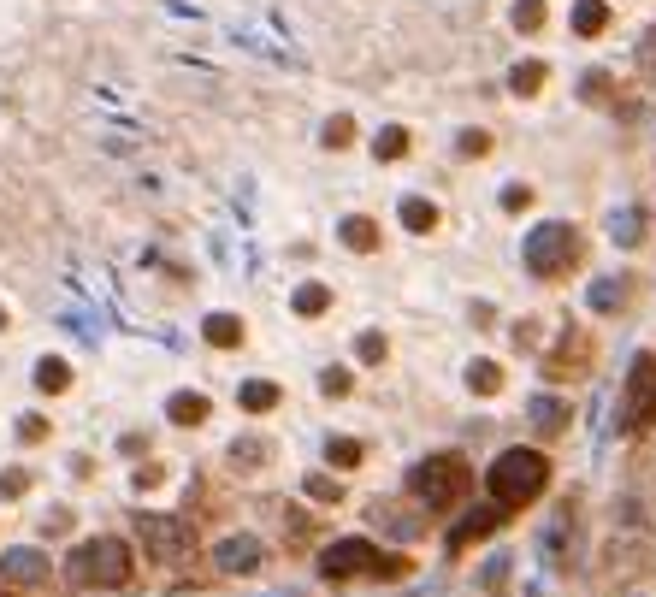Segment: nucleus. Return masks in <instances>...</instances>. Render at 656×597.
Here are the masks:
<instances>
[{
    "mask_svg": "<svg viewBox=\"0 0 656 597\" xmlns=\"http://www.w3.org/2000/svg\"><path fill=\"white\" fill-rule=\"evenodd\" d=\"M603 574H615V580H645V574H656V538L645 527L615 532L609 550H603Z\"/></svg>",
    "mask_w": 656,
    "mask_h": 597,
    "instance_id": "nucleus-8",
    "label": "nucleus"
},
{
    "mask_svg": "<svg viewBox=\"0 0 656 597\" xmlns=\"http://www.w3.org/2000/svg\"><path fill=\"white\" fill-rule=\"evenodd\" d=\"M207 414H213V402L196 397V391H178V397L166 402V420L172 426H207Z\"/></svg>",
    "mask_w": 656,
    "mask_h": 597,
    "instance_id": "nucleus-17",
    "label": "nucleus"
},
{
    "mask_svg": "<svg viewBox=\"0 0 656 597\" xmlns=\"http://www.w3.org/2000/svg\"><path fill=\"white\" fill-rule=\"evenodd\" d=\"M580 261H586V237L574 225H562V219H550V225H538L526 237V272L532 278H568Z\"/></svg>",
    "mask_w": 656,
    "mask_h": 597,
    "instance_id": "nucleus-5",
    "label": "nucleus"
},
{
    "mask_svg": "<svg viewBox=\"0 0 656 597\" xmlns=\"http://www.w3.org/2000/svg\"><path fill=\"white\" fill-rule=\"evenodd\" d=\"M119 450H125V456H142V450H148V432H125Z\"/></svg>",
    "mask_w": 656,
    "mask_h": 597,
    "instance_id": "nucleus-46",
    "label": "nucleus"
},
{
    "mask_svg": "<svg viewBox=\"0 0 656 597\" xmlns=\"http://www.w3.org/2000/svg\"><path fill=\"white\" fill-rule=\"evenodd\" d=\"M48 432H54V426H48V414H24V420H18V438H24V444H42Z\"/></svg>",
    "mask_w": 656,
    "mask_h": 597,
    "instance_id": "nucleus-39",
    "label": "nucleus"
},
{
    "mask_svg": "<svg viewBox=\"0 0 656 597\" xmlns=\"http://www.w3.org/2000/svg\"><path fill=\"white\" fill-rule=\"evenodd\" d=\"M621 432H633V438L656 432V355H633V367H627V391H621Z\"/></svg>",
    "mask_w": 656,
    "mask_h": 597,
    "instance_id": "nucleus-7",
    "label": "nucleus"
},
{
    "mask_svg": "<svg viewBox=\"0 0 656 597\" xmlns=\"http://www.w3.org/2000/svg\"><path fill=\"white\" fill-rule=\"evenodd\" d=\"M320 391H326V397H349V391H355V373H349V367H326V373H320Z\"/></svg>",
    "mask_w": 656,
    "mask_h": 597,
    "instance_id": "nucleus-37",
    "label": "nucleus"
},
{
    "mask_svg": "<svg viewBox=\"0 0 656 597\" xmlns=\"http://www.w3.org/2000/svg\"><path fill=\"white\" fill-rule=\"evenodd\" d=\"M66 385H71V367L60 361V355H42V361H36V391H48V397H60Z\"/></svg>",
    "mask_w": 656,
    "mask_h": 597,
    "instance_id": "nucleus-22",
    "label": "nucleus"
},
{
    "mask_svg": "<svg viewBox=\"0 0 656 597\" xmlns=\"http://www.w3.org/2000/svg\"><path fill=\"white\" fill-rule=\"evenodd\" d=\"M308 497H314V503H343V479H326V473H308Z\"/></svg>",
    "mask_w": 656,
    "mask_h": 597,
    "instance_id": "nucleus-36",
    "label": "nucleus"
},
{
    "mask_svg": "<svg viewBox=\"0 0 656 597\" xmlns=\"http://www.w3.org/2000/svg\"><path fill=\"white\" fill-rule=\"evenodd\" d=\"M503 207H509V213H526V207H532V190H526V184H509V190H503Z\"/></svg>",
    "mask_w": 656,
    "mask_h": 597,
    "instance_id": "nucleus-44",
    "label": "nucleus"
},
{
    "mask_svg": "<svg viewBox=\"0 0 656 597\" xmlns=\"http://www.w3.org/2000/svg\"><path fill=\"white\" fill-rule=\"evenodd\" d=\"M467 391H473V397H497V391H503V367H497V361H473V367H467Z\"/></svg>",
    "mask_w": 656,
    "mask_h": 597,
    "instance_id": "nucleus-23",
    "label": "nucleus"
},
{
    "mask_svg": "<svg viewBox=\"0 0 656 597\" xmlns=\"http://www.w3.org/2000/svg\"><path fill=\"white\" fill-rule=\"evenodd\" d=\"M609 89H615V83H609V71H586V77H580V95H586L591 107H603V101H615Z\"/></svg>",
    "mask_w": 656,
    "mask_h": 597,
    "instance_id": "nucleus-34",
    "label": "nucleus"
},
{
    "mask_svg": "<svg viewBox=\"0 0 656 597\" xmlns=\"http://www.w3.org/2000/svg\"><path fill=\"white\" fill-rule=\"evenodd\" d=\"M201 337H207L213 349H237V343H243V320H237V314H207V320H201Z\"/></svg>",
    "mask_w": 656,
    "mask_h": 597,
    "instance_id": "nucleus-19",
    "label": "nucleus"
},
{
    "mask_svg": "<svg viewBox=\"0 0 656 597\" xmlns=\"http://www.w3.org/2000/svg\"><path fill=\"white\" fill-rule=\"evenodd\" d=\"M272 456H278V450H272V438L249 432V438H237V444H231V456H225V462H231V473H261Z\"/></svg>",
    "mask_w": 656,
    "mask_h": 597,
    "instance_id": "nucleus-15",
    "label": "nucleus"
},
{
    "mask_svg": "<svg viewBox=\"0 0 656 597\" xmlns=\"http://www.w3.org/2000/svg\"><path fill=\"white\" fill-rule=\"evenodd\" d=\"M48 556L42 550H30V544H18V550H0V580L6 586H18V592H36V586H48Z\"/></svg>",
    "mask_w": 656,
    "mask_h": 597,
    "instance_id": "nucleus-10",
    "label": "nucleus"
},
{
    "mask_svg": "<svg viewBox=\"0 0 656 597\" xmlns=\"http://www.w3.org/2000/svg\"><path fill=\"white\" fill-rule=\"evenodd\" d=\"M544 18H550V12H544V0H515V30H521V36H538V30H544Z\"/></svg>",
    "mask_w": 656,
    "mask_h": 597,
    "instance_id": "nucleus-31",
    "label": "nucleus"
},
{
    "mask_svg": "<svg viewBox=\"0 0 656 597\" xmlns=\"http://www.w3.org/2000/svg\"><path fill=\"white\" fill-rule=\"evenodd\" d=\"M591 332H568L550 355H544V379H586V367H591Z\"/></svg>",
    "mask_w": 656,
    "mask_h": 597,
    "instance_id": "nucleus-11",
    "label": "nucleus"
},
{
    "mask_svg": "<svg viewBox=\"0 0 656 597\" xmlns=\"http://www.w3.org/2000/svg\"><path fill=\"white\" fill-rule=\"evenodd\" d=\"M385 355H391V343H385V337H379V332H361V361H367V367H379Z\"/></svg>",
    "mask_w": 656,
    "mask_h": 597,
    "instance_id": "nucleus-41",
    "label": "nucleus"
},
{
    "mask_svg": "<svg viewBox=\"0 0 656 597\" xmlns=\"http://www.w3.org/2000/svg\"><path fill=\"white\" fill-rule=\"evenodd\" d=\"M136 544L160 562V568H178V562H190V550H196V527L190 521H178V515H154V509H142L131 521Z\"/></svg>",
    "mask_w": 656,
    "mask_h": 597,
    "instance_id": "nucleus-6",
    "label": "nucleus"
},
{
    "mask_svg": "<svg viewBox=\"0 0 656 597\" xmlns=\"http://www.w3.org/2000/svg\"><path fill=\"white\" fill-rule=\"evenodd\" d=\"M544 77H550L544 60H521V66L509 71V89H515V95H538V89H544Z\"/></svg>",
    "mask_w": 656,
    "mask_h": 597,
    "instance_id": "nucleus-26",
    "label": "nucleus"
},
{
    "mask_svg": "<svg viewBox=\"0 0 656 597\" xmlns=\"http://www.w3.org/2000/svg\"><path fill=\"white\" fill-rule=\"evenodd\" d=\"M24 491H30V467H6V473H0V497H6V503H18Z\"/></svg>",
    "mask_w": 656,
    "mask_h": 597,
    "instance_id": "nucleus-38",
    "label": "nucleus"
},
{
    "mask_svg": "<svg viewBox=\"0 0 656 597\" xmlns=\"http://www.w3.org/2000/svg\"><path fill=\"white\" fill-rule=\"evenodd\" d=\"M574 30H580V36H603V30H609V6H603V0H580V6H574Z\"/></svg>",
    "mask_w": 656,
    "mask_h": 597,
    "instance_id": "nucleus-27",
    "label": "nucleus"
},
{
    "mask_svg": "<svg viewBox=\"0 0 656 597\" xmlns=\"http://www.w3.org/2000/svg\"><path fill=\"white\" fill-rule=\"evenodd\" d=\"M467 485H473V467L461 462V456H426V462L408 473L414 503H420V509H432V515L456 509L461 497H467Z\"/></svg>",
    "mask_w": 656,
    "mask_h": 597,
    "instance_id": "nucleus-4",
    "label": "nucleus"
},
{
    "mask_svg": "<svg viewBox=\"0 0 656 597\" xmlns=\"http://www.w3.org/2000/svg\"><path fill=\"white\" fill-rule=\"evenodd\" d=\"M402 225H408L414 237H426V231H438V207H432V201H420V196H408V201H402Z\"/></svg>",
    "mask_w": 656,
    "mask_h": 597,
    "instance_id": "nucleus-25",
    "label": "nucleus"
},
{
    "mask_svg": "<svg viewBox=\"0 0 656 597\" xmlns=\"http://www.w3.org/2000/svg\"><path fill=\"white\" fill-rule=\"evenodd\" d=\"M526 420H532V432H538V438H562V432H568V420H574V408H568L562 397H544V391H538V397L526 402Z\"/></svg>",
    "mask_w": 656,
    "mask_h": 597,
    "instance_id": "nucleus-13",
    "label": "nucleus"
},
{
    "mask_svg": "<svg viewBox=\"0 0 656 597\" xmlns=\"http://www.w3.org/2000/svg\"><path fill=\"white\" fill-rule=\"evenodd\" d=\"M361 456H367V450H361L355 438H331V444H326V462L331 467H361Z\"/></svg>",
    "mask_w": 656,
    "mask_h": 597,
    "instance_id": "nucleus-32",
    "label": "nucleus"
},
{
    "mask_svg": "<svg viewBox=\"0 0 656 597\" xmlns=\"http://www.w3.org/2000/svg\"><path fill=\"white\" fill-rule=\"evenodd\" d=\"M131 544L125 538H113V532H101V538H89V544H77L66 562V586L71 592H119V586H131Z\"/></svg>",
    "mask_w": 656,
    "mask_h": 597,
    "instance_id": "nucleus-1",
    "label": "nucleus"
},
{
    "mask_svg": "<svg viewBox=\"0 0 656 597\" xmlns=\"http://www.w3.org/2000/svg\"><path fill=\"white\" fill-rule=\"evenodd\" d=\"M131 485H136V491H154V485H166V467H160V462H142V467L131 473Z\"/></svg>",
    "mask_w": 656,
    "mask_h": 597,
    "instance_id": "nucleus-42",
    "label": "nucleus"
},
{
    "mask_svg": "<svg viewBox=\"0 0 656 597\" xmlns=\"http://www.w3.org/2000/svg\"><path fill=\"white\" fill-rule=\"evenodd\" d=\"M36 527H42V538H66V532L77 527V515H71L66 503H60V509H48V515H42Z\"/></svg>",
    "mask_w": 656,
    "mask_h": 597,
    "instance_id": "nucleus-35",
    "label": "nucleus"
},
{
    "mask_svg": "<svg viewBox=\"0 0 656 597\" xmlns=\"http://www.w3.org/2000/svg\"><path fill=\"white\" fill-rule=\"evenodd\" d=\"M645 225H651L645 207H621V213H609V237H615L621 249H639V243H645Z\"/></svg>",
    "mask_w": 656,
    "mask_h": 597,
    "instance_id": "nucleus-16",
    "label": "nucleus"
},
{
    "mask_svg": "<svg viewBox=\"0 0 656 597\" xmlns=\"http://www.w3.org/2000/svg\"><path fill=\"white\" fill-rule=\"evenodd\" d=\"M337 237H343V243H349V249H355V255H373V249H379V225H373V219H367V213H349V219H343V231H337Z\"/></svg>",
    "mask_w": 656,
    "mask_h": 597,
    "instance_id": "nucleus-18",
    "label": "nucleus"
},
{
    "mask_svg": "<svg viewBox=\"0 0 656 597\" xmlns=\"http://www.w3.org/2000/svg\"><path fill=\"white\" fill-rule=\"evenodd\" d=\"M320 142H326V148H349V142H355V119H349V113H337V119H326V131H320Z\"/></svg>",
    "mask_w": 656,
    "mask_h": 597,
    "instance_id": "nucleus-33",
    "label": "nucleus"
},
{
    "mask_svg": "<svg viewBox=\"0 0 656 597\" xmlns=\"http://www.w3.org/2000/svg\"><path fill=\"white\" fill-rule=\"evenodd\" d=\"M633 302V278H597L586 290V308L591 314H621Z\"/></svg>",
    "mask_w": 656,
    "mask_h": 597,
    "instance_id": "nucleus-14",
    "label": "nucleus"
},
{
    "mask_svg": "<svg viewBox=\"0 0 656 597\" xmlns=\"http://www.w3.org/2000/svg\"><path fill=\"white\" fill-rule=\"evenodd\" d=\"M509 568H515L509 556H491V562H485V574H479V586H485L491 597H503L509 586H515V574H509Z\"/></svg>",
    "mask_w": 656,
    "mask_h": 597,
    "instance_id": "nucleus-29",
    "label": "nucleus"
},
{
    "mask_svg": "<svg viewBox=\"0 0 656 597\" xmlns=\"http://www.w3.org/2000/svg\"><path fill=\"white\" fill-rule=\"evenodd\" d=\"M467 160H485L491 154V131H461V142H456Z\"/></svg>",
    "mask_w": 656,
    "mask_h": 597,
    "instance_id": "nucleus-40",
    "label": "nucleus"
},
{
    "mask_svg": "<svg viewBox=\"0 0 656 597\" xmlns=\"http://www.w3.org/2000/svg\"><path fill=\"white\" fill-rule=\"evenodd\" d=\"M373 154H379V160H402V154H408V131H402V125H385V131L373 136Z\"/></svg>",
    "mask_w": 656,
    "mask_h": 597,
    "instance_id": "nucleus-30",
    "label": "nucleus"
},
{
    "mask_svg": "<svg viewBox=\"0 0 656 597\" xmlns=\"http://www.w3.org/2000/svg\"><path fill=\"white\" fill-rule=\"evenodd\" d=\"M320 574H326L331 586H343V580H408L414 574V562L408 556H385L373 538H337L320 550Z\"/></svg>",
    "mask_w": 656,
    "mask_h": 597,
    "instance_id": "nucleus-2",
    "label": "nucleus"
},
{
    "mask_svg": "<svg viewBox=\"0 0 656 597\" xmlns=\"http://www.w3.org/2000/svg\"><path fill=\"white\" fill-rule=\"evenodd\" d=\"M621 597H639V592H621Z\"/></svg>",
    "mask_w": 656,
    "mask_h": 597,
    "instance_id": "nucleus-48",
    "label": "nucleus"
},
{
    "mask_svg": "<svg viewBox=\"0 0 656 597\" xmlns=\"http://www.w3.org/2000/svg\"><path fill=\"white\" fill-rule=\"evenodd\" d=\"M509 521V509L503 503H491V509H473V515H461V527L450 532V556H461L467 544H479V538H491V532H503Z\"/></svg>",
    "mask_w": 656,
    "mask_h": 597,
    "instance_id": "nucleus-12",
    "label": "nucleus"
},
{
    "mask_svg": "<svg viewBox=\"0 0 656 597\" xmlns=\"http://www.w3.org/2000/svg\"><path fill=\"white\" fill-rule=\"evenodd\" d=\"M290 308H296L302 320H314V314H326V308H331V290H326V284H302V290L290 296Z\"/></svg>",
    "mask_w": 656,
    "mask_h": 597,
    "instance_id": "nucleus-28",
    "label": "nucleus"
},
{
    "mask_svg": "<svg viewBox=\"0 0 656 597\" xmlns=\"http://www.w3.org/2000/svg\"><path fill=\"white\" fill-rule=\"evenodd\" d=\"M278 397H284V391H278L272 379H249V385L237 391V402H243L249 414H266V408H278Z\"/></svg>",
    "mask_w": 656,
    "mask_h": 597,
    "instance_id": "nucleus-24",
    "label": "nucleus"
},
{
    "mask_svg": "<svg viewBox=\"0 0 656 597\" xmlns=\"http://www.w3.org/2000/svg\"><path fill=\"white\" fill-rule=\"evenodd\" d=\"M373 521H379L385 532H396V538H420V532H426V521H414V515H402L396 503H373Z\"/></svg>",
    "mask_w": 656,
    "mask_h": 597,
    "instance_id": "nucleus-21",
    "label": "nucleus"
},
{
    "mask_svg": "<svg viewBox=\"0 0 656 597\" xmlns=\"http://www.w3.org/2000/svg\"><path fill=\"white\" fill-rule=\"evenodd\" d=\"M0 332H6V308H0Z\"/></svg>",
    "mask_w": 656,
    "mask_h": 597,
    "instance_id": "nucleus-47",
    "label": "nucleus"
},
{
    "mask_svg": "<svg viewBox=\"0 0 656 597\" xmlns=\"http://www.w3.org/2000/svg\"><path fill=\"white\" fill-rule=\"evenodd\" d=\"M574 532H580V521H574V503H562V515H556V527H550V538H544V550H550V562H568V544H574Z\"/></svg>",
    "mask_w": 656,
    "mask_h": 597,
    "instance_id": "nucleus-20",
    "label": "nucleus"
},
{
    "mask_svg": "<svg viewBox=\"0 0 656 597\" xmlns=\"http://www.w3.org/2000/svg\"><path fill=\"white\" fill-rule=\"evenodd\" d=\"M538 332H544L538 320H521V326H515V343H521V349H538Z\"/></svg>",
    "mask_w": 656,
    "mask_h": 597,
    "instance_id": "nucleus-45",
    "label": "nucleus"
},
{
    "mask_svg": "<svg viewBox=\"0 0 656 597\" xmlns=\"http://www.w3.org/2000/svg\"><path fill=\"white\" fill-rule=\"evenodd\" d=\"M261 562H266V544L255 532H231V538L213 544V568L225 580H249V574H261Z\"/></svg>",
    "mask_w": 656,
    "mask_h": 597,
    "instance_id": "nucleus-9",
    "label": "nucleus"
},
{
    "mask_svg": "<svg viewBox=\"0 0 656 597\" xmlns=\"http://www.w3.org/2000/svg\"><path fill=\"white\" fill-rule=\"evenodd\" d=\"M639 71H645V77H656V24L645 30V42H639Z\"/></svg>",
    "mask_w": 656,
    "mask_h": 597,
    "instance_id": "nucleus-43",
    "label": "nucleus"
},
{
    "mask_svg": "<svg viewBox=\"0 0 656 597\" xmlns=\"http://www.w3.org/2000/svg\"><path fill=\"white\" fill-rule=\"evenodd\" d=\"M485 485H491V497L515 515L526 503H538L544 497V485H550V462L538 456V450H503L491 473H485Z\"/></svg>",
    "mask_w": 656,
    "mask_h": 597,
    "instance_id": "nucleus-3",
    "label": "nucleus"
}]
</instances>
